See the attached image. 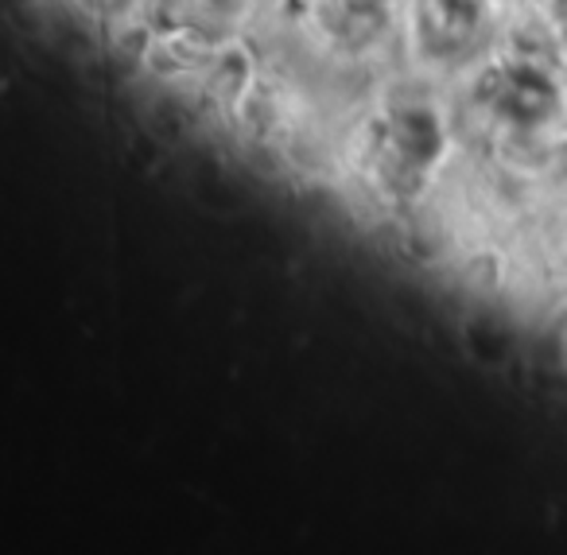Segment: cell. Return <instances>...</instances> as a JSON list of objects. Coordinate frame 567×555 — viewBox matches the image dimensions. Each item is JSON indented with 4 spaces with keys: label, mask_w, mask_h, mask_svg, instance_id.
Listing matches in <instances>:
<instances>
[{
    "label": "cell",
    "mask_w": 567,
    "mask_h": 555,
    "mask_svg": "<svg viewBox=\"0 0 567 555\" xmlns=\"http://www.w3.org/2000/svg\"><path fill=\"white\" fill-rule=\"evenodd\" d=\"M393 141L409 164L427 167L443 152V125L432 110H404L393 117Z\"/></svg>",
    "instance_id": "cell-1"
},
{
    "label": "cell",
    "mask_w": 567,
    "mask_h": 555,
    "mask_svg": "<svg viewBox=\"0 0 567 555\" xmlns=\"http://www.w3.org/2000/svg\"><path fill=\"white\" fill-rule=\"evenodd\" d=\"M556 105V86L544 79L533 66H520V71L505 74V94H502V110L509 113L513 121H540L551 113Z\"/></svg>",
    "instance_id": "cell-2"
}]
</instances>
